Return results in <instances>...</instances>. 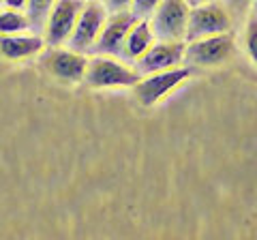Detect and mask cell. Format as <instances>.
<instances>
[{
  "label": "cell",
  "instance_id": "1",
  "mask_svg": "<svg viewBox=\"0 0 257 240\" xmlns=\"http://www.w3.org/2000/svg\"><path fill=\"white\" fill-rule=\"evenodd\" d=\"M238 50L236 33H227L202 37L195 41H187L184 47V65L195 69V67H221L225 65Z\"/></svg>",
  "mask_w": 257,
  "mask_h": 240
},
{
  "label": "cell",
  "instance_id": "15",
  "mask_svg": "<svg viewBox=\"0 0 257 240\" xmlns=\"http://www.w3.org/2000/svg\"><path fill=\"white\" fill-rule=\"evenodd\" d=\"M244 52L246 56L251 58V62L255 65L257 56H255V35H257V15H255V9L248 11V15L244 18Z\"/></svg>",
  "mask_w": 257,
  "mask_h": 240
},
{
  "label": "cell",
  "instance_id": "6",
  "mask_svg": "<svg viewBox=\"0 0 257 240\" xmlns=\"http://www.w3.org/2000/svg\"><path fill=\"white\" fill-rule=\"evenodd\" d=\"M148 20L152 33H155V39H161V41H184L189 5L184 0H161Z\"/></svg>",
  "mask_w": 257,
  "mask_h": 240
},
{
  "label": "cell",
  "instance_id": "18",
  "mask_svg": "<svg viewBox=\"0 0 257 240\" xmlns=\"http://www.w3.org/2000/svg\"><path fill=\"white\" fill-rule=\"evenodd\" d=\"M107 13H118V11H131L133 0H101Z\"/></svg>",
  "mask_w": 257,
  "mask_h": 240
},
{
  "label": "cell",
  "instance_id": "10",
  "mask_svg": "<svg viewBox=\"0 0 257 240\" xmlns=\"http://www.w3.org/2000/svg\"><path fill=\"white\" fill-rule=\"evenodd\" d=\"M138 20L131 11H118V13H107V20L103 24L99 39L92 45L94 54H105V56H120L122 54L124 37L133 22Z\"/></svg>",
  "mask_w": 257,
  "mask_h": 240
},
{
  "label": "cell",
  "instance_id": "19",
  "mask_svg": "<svg viewBox=\"0 0 257 240\" xmlns=\"http://www.w3.org/2000/svg\"><path fill=\"white\" fill-rule=\"evenodd\" d=\"M3 5L7 9H15V11H26L28 0H3Z\"/></svg>",
  "mask_w": 257,
  "mask_h": 240
},
{
  "label": "cell",
  "instance_id": "8",
  "mask_svg": "<svg viewBox=\"0 0 257 240\" xmlns=\"http://www.w3.org/2000/svg\"><path fill=\"white\" fill-rule=\"evenodd\" d=\"M105 20H107V9L103 7L101 0H84L82 11H79V18L75 22V28L71 33L67 45L75 52L92 50Z\"/></svg>",
  "mask_w": 257,
  "mask_h": 240
},
{
  "label": "cell",
  "instance_id": "9",
  "mask_svg": "<svg viewBox=\"0 0 257 240\" xmlns=\"http://www.w3.org/2000/svg\"><path fill=\"white\" fill-rule=\"evenodd\" d=\"M184 47H187L184 41H161V39H155V43L133 62V67L140 75L180 67L184 65Z\"/></svg>",
  "mask_w": 257,
  "mask_h": 240
},
{
  "label": "cell",
  "instance_id": "7",
  "mask_svg": "<svg viewBox=\"0 0 257 240\" xmlns=\"http://www.w3.org/2000/svg\"><path fill=\"white\" fill-rule=\"evenodd\" d=\"M43 69L56 77L58 82L64 84H79L84 79L86 65H88V56L84 52H75L71 47L56 45L47 47L41 60Z\"/></svg>",
  "mask_w": 257,
  "mask_h": 240
},
{
  "label": "cell",
  "instance_id": "14",
  "mask_svg": "<svg viewBox=\"0 0 257 240\" xmlns=\"http://www.w3.org/2000/svg\"><path fill=\"white\" fill-rule=\"evenodd\" d=\"M52 5H54V0H28L26 15H28L32 28H43V22H45L47 11H50Z\"/></svg>",
  "mask_w": 257,
  "mask_h": 240
},
{
  "label": "cell",
  "instance_id": "12",
  "mask_svg": "<svg viewBox=\"0 0 257 240\" xmlns=\"http://www.w3.org/2000/svg\"><path fill=\"white\" fill-rule=\"evenodd\" d=\"M152 43H155V33H152L150 20H135L124 37L122 54L120 56L128 62H135Z\"/></svg>",
  "mask_w": 257,
  "mask_h": 240
},
{
  "label": "cell",
  "instance_id": "21",
  "mask_svg": "<svg viewBox=\"0 0 257 240\" xmlns=\"http://www.w3.org/2000/svg\"><path fill=\"white\" fill-rule=\"evenodd\" d=\"M0 7H3V0H0Z\"/></svg>",
  "mask_w": 257,
  "mask_h": 240
},
{
  "label": "cell",
  "instance_id": "3",
  "mask_svg": "<svg viewBox=\"0 0 257 240\" xmlns=\"http://www.w3.org/2000/svg\"><path fill=\"white\" fill-rule=\"evenodd\" d=\"M191 75H193V69L187 65L142 75L138 79V84L133 86V94L144 107H152L161 99H165L170 92H174L178 86H182Z\"/></svg>",
  "mask_w": 257,
  "mask_h": 240
},
{
  "label": "cell",
  "instance_id": "20",
  "mask_svg": "<svg viewBox=\"0 0 257 240\" xmlns=\"http://www.w3.org/2000/svg\"><path fill=\"white\" fill-rule=\"evenodd\" d=\"M184 3H187L189 9H191V7H199V5H206V3H214V0H184Z\"/></svg>",
  "mask_w": 257,
  "mask_h": 240
},
{
  "label": "cell",
  "instance_id": "4",
  "mask_svg": "<svg viewBox=\"0 0 257 240\" xmlns=\"http://www.w3.org/2000/svg\"><path fill=\"white\" fill-rule=\"evenodd\" d=\"M227 30H234V22H231L229 13L221 0L191 7L187 30H184V43L195 41V39H202V37L227 33Z\"/></svg>",
  "mask_w": 257,
  "mask_h": 240
},
{
  "label": "cell",
  "instance_id": "2",
  "mask_svg": "<svg viewBox=\"0 0 257 240\" xmlns=\"http://www.w3.org/2000/svg\"><path fill=\"white\" fill-rule=\"evenodd\" d=\"M140 77L135 67L120 62L116 56L94 54L88 58L82 82L88 88H133Z\"/></svg>",
  "mask_w": 257,
  "mask_h": 240
},
{
  "label": "cell",
  "instance_id": "11",
  "mask_svg": "<svg viewBox=\"0 0 257 240\" xmlns=\"http://www.w3.org/2000/svg\"><path fill=\"white\" fill-rule=\"evenodd\" d=\"M45 50L41 35H0V56L7 60L32 58Z\"/></svg>",
  "mask_w": 257,
  "mask_h": 240
},
{
  "label": "cell",
  "instance_id": "17",
  "mask_svg": "<svg viewBox=\"0 0 257 240\" xmlns=\"http://www.w3.org/2000/svg\"><path fill=\"white\" fill-rule=\"evenodd\" d=\"M159 3H161V0H133V3H131V13L138 20H148L152 15V11L157 9Z\"/></svg>",
  "mask_w": 257,
  "mask_h": 240
},
{
  "label": "cell",
  "instance_id": "13",
  "mask_svg": "<svg viewBox=\"0 0 257 240\" xmlns=\"http://www.w3.org/2000/svg\"><path fill=\"white\" fill-rule=\"evenodd\" d=\"M30 26V20L24 11H15V9H5L0 11V35H18V33H26Z\"/></svg>",
  "mask_w": 257,
  "mask_h": 240
},
{
  "label": "cell",
  "instance_id": "5",
  "mask_svg": "<svg viewBox=\"0 0 257 240\" xmlns=\"http://www.w3.org/2000/svg\"><path fill=\"white\" fill-rule=\"evenodd\" d=\"M84 0H54L43 22V41L45 47L67 45L71 33L75 28Z\"/></svg>",
  "mask_w": 257,
  "mask_h": 240
},
{
  "label": "cell",
  "instance_id": "16",
  "mask_svg": "<svg viewBox=\"0 0 257 240\" xmlns=\"http://www.w3.org/2000/svg\"><path fill=\"white\" fill-rule=\"evenodd\" d=\"M221 3L225 5V9H227L231 22H240L244 20L248 11L255 9V0H221Z\"/></svg>",
  "mask_w": 257,
  "mask_h": 240
}]
</instances>
